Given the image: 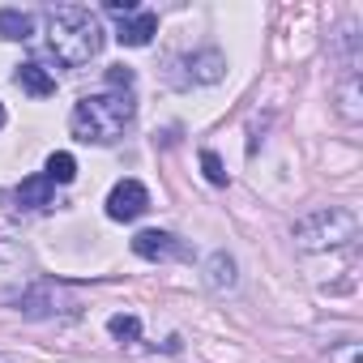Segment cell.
Wrapping results in <instances>:
<instances>
[{
  "mask_svg": "<svg viewBox=\"0 0 363 363\" xmlns=\"http://www.w3.org/2000/svg\"><path fill=\"white\" fill-rule=\"evenodd\" d=\"M137 103L128 90H103V94H86L73 103L69 111V133L86 145H111L124 137V128L133 124Z\"/></svg>",
  "mask_w": 363,
  "mask_h": 363,
  "instance_id": "obj_1",
  "label": "cell"
},
{
  "mask_svg": "<svg viewBox=\"0 0 363 363\" xmlns=\"http://www.w3.org/2000/svg\"><path fill=\"white\" fill-rule=\"evenodd\" d=\"M48 48L65 69H82L103 52V22L82 5L48 9Z\"/></svg>",
  "mask_w": 363,
  "mask_h": 363,
  "instance_id": "obj_2",
  "label": "cell"
},
{
  "mask_svg": "<svg viewBox=\"0 0 363 363\" xmlns=\"http://www.w3.org/2000/svg\"><path fill=\"white\" fill-rule=\"evenodd\" d=\"M359 235V218L342 206H325V210H312L295 223V244L303 252H329V248H342Z\"/></svg>",
  "mask_w": 363,
  "mask_h": 363,
  "instance_id": "obj_3",
  "label": "cell"
},
{
  "mask_svg": "<svg viewBox=\"0 0 363 363\" xmlns=\"http://www.w3.org/2000/svg\"><path fill=\"white\" fill-rule=\"evenodd\" d=\"M107 18L116 22V39L124 48H145L158 35V13L145 5H133V0H107Z\"/></svg>",
  "mask_w": 363,
  "mask_h": 363,
  "instance_id": "obj_4",
  "label": "cell"
},
{
  "mask_svg": "<svg viewBox=\"0 0 363 363\" xmlns=\"http://www.w3.org/2000/svg\"><path fill=\"white\" fill-rule=\"evenodd\" d=\"M18 308H22V316H30V320H43V316H73L77 312V299H69L60 286H52V282H39V286H30V291H22V299H18Z\"/></svg>",
  "mask_w": 363,
  "mask_h": 363,
  "instance_id": "obj_5",
  "label": "cell"
},
{
  "mask_svg": "<svg viewBox=\"0 0 363 363\" xmlns=\"http://www.w3.org/2000/svg\"><path fill=\"white\" fill-rule=\"evenodd\" d=\"M145 210H150V193H145L141 179H120L107 193V218H116V223H133Z\"/></svg>",
  "mask_w": 363,
  "mask_h": 363,
  "instance_id": "obj_6",
  "label": "cell"
},
{
  "mask_svg": "<svg viewBox=\"0 0 363 363\" xmlns=\"http://www.w3.org/2000/svg\"><path fill=\"white\" fill-rule=\"evenodd\" d=\"M5 201H9V210H18V214H35V210L56 206V184H52L48 175H30V179H22L13 193H5Z\"/></svg>",
  "mask_w": 363,
  "mask_h": 363,
  "instance_id": "obj_7",
  "label": "cell"
},
{
  "mask_svg": "<svg viewBox=\"0 0 363 363\" xmlns=\"http://www.w3.org/2000/svg\"><path fill=\"white\" fill-rule=\"evenodd\" d=\"M133 252L141 261H184L189 244L175 240L171 231H141V235H133Z\"/></svg>",
  "mask_w": 363,
  "mask_h": 363,
  "instance_id": "obj_8",
  "label": "cell"
},
{
  "mask_svg": "<svg viewBox=\"0 0 363 363\" xmlns=\"http://www.w3.org/2000/svg\"><path fill=\"white\" fill-rule=\"evenodd\" d=\"M26 269H30V257H26V248H22L13 235H5V231H0V291L18 286V282L26 278Z\"/></svg>",
  "mask_w": 363,
  "mask_h": 363,
  "instance_id": "obj_9",
  "label": "cell"
},
{
  "mask_svg": "<svg viewBox=\"0 0 363 363\" xmlns=\"http://www.w3.org/2000/svg\"><path fill=\"white\" fill-rule=\"evenodd\" d=\"M201 274H206V286H210L214 295H227V291L240 286V265H235L231 252H210Z\"/></svg>",
  "mask_w": 363,
  "mask_h": 363,
  "instance_id": "obj_10",
  "label": "cell"
},
{
  "mask_svg": "<svg viewBox=\"0 0 363 363\" xmlns=\"http://www.w3.org/2000/svg\"><path fill=\"white\" fill-rule=\"evenodd\" d=\"M184 69H189L193 82L214 86V82H223V73H227V56H223L218 48H201V52H193V56L184 60Z\"/></svg>",
  "mask_w": 363,
  "mask_h": 363,
  "instance_id": "obj_11",
  "label": "cell"
},
{
  "mask_svg": "<svg viewBox=\"0 0 363 363\" xmlns=\"http://www.w3.org/2000/svg\"><path fill=\"white\" fill-rule=\"evenodd\" d=\"M13 82H18L26 94H35V99H48V94H56V77H52V73L39 65V60H26V65H18Z\"/></svg>",
  "mask_w": 363,
  "mask_h": 363,
  "instance_id": "obj_12",
  "label": "cell"
},
{
  "mask_svg": "<svg viewBox=\"0 0 363 363\" xmlns=\"http://www.w3.org/2000/svg\"><path fill=\"white\" fill-rule=\"evenodd\" d=\"M0 39H9V43H26V39H35V13L0 9Z\"/></svg>",
  "mask_w": 363,
  "mask_h": 363,
  "instance_id": "obj_13",
  "label": "cell"
},
{
  "mask_svg": "<svg viewBox=\"0 0 363 363\" xmlns=\"http://www.w3.org/2000/svg\"><path fill=\"white\" fill-rule=\"evenodd\" d=\"M43 175L52 179V184H73V175H77V158H73L69 150H56V154L48 158Z\"/></svg>",
  "mask_w": 363,
  "mask_h": 363,
  "instance_id": "obj_14",
  "label": "cell"
},
{
  "mask_svg": "<svg viewBox=\"0 0 363 363\" xmlns=\"http://www.w3.org/2000/svg\"><path fill=\"white\" fill-rule=\"evenodd\" d=\"M337 111H342L350 124L363 116V107H359V77H354V73H350V77L342 82V90H337Z\"/></svg>",
  "mask_w": 363,
  "mask_h": 363,
  "instance_id": "obj_15",
  "label": "cell"
},
{
  "mask_svg": "<svg viewBox=\"0 0 363 363\" xmlns=\"http://www.w3.org/2000/svg\"><path fill=\"white\" fill-rule=\"evenodd\" d=\"M107 333H111L116 342H137V337H141V320H137L133 312H116V316L107 320Z\"/></svg>",
  "mask_w": 363,
  "mask_h": 363,
  "instance_id": "obj_16",
  "label": "cell"
},
{
  "mask_svg": "<svg viewBox=\"0 0 363 363\" xmlns=\"http://www.w3.org/2000/svg\"><path fill=\"white\" fill-rule=\"evenodd\" d=\"M201 167H206V175H210V184H227V171H223V158H218L214 150H201Z\"/></svg>",
  "mask_w": 363,
  "mask_h": 363,
  "instance_id": "obj_17",
  "label": "cell"
},
{
  "mask_svg": "<svg viewBox=\"0 0 363 363\" xmlns=\"http://www.w3.org/2000/svg\"><path fill=\"white\" fill-rule=\"evenodd\" d=\"M107 82H111V90H128V86H133V69H124V65H116V69L107 73Z\"/></svg>",
  "mask_w": 363,
  "mask_h": 363,
  "instance_id": "obj_18",
  "label": "cell"
},
{
  "mask_svg": "<svg viewBox=\"0 0 363 363\" xmlns=\"http://www.w3.org/2000/svg\"><path fill=\"white\" fill-rule=\"evenodd\" d=\"M359 354H363V350H359V342H346V346H337L329 359H333V363H359Z\"/></svg>",
  "mask_w": 363,
  "mask_h": 363,
  "instance_id": "obj_19",
  "label": "cell"
},
{
  "mask_svg": "<svg viewBox=\"0 0 363 363\" xmlns=\"http://www.w3.org/2000/svg\"><path fill=\"white\" fill-rule=\"evenodd\" d=\"M0 128H5V103H0Z\"/></svg>",
  "mask_w": 363,
  "mask_h": 363,
  "instance_id": "obj_20",
  "label": "cell"
}]
</instances>
